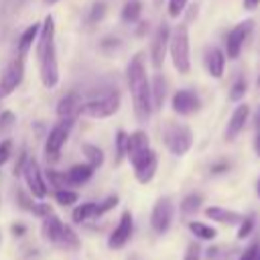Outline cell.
Instances as JSON below:
<instances>
[{
	"label": "cell",
	"mask_w": 260,
	"mask_h": 260,
	"mask_svg": "<svg viewBox=\"0 0 260 260\" xmlns=\"http://www.w3.org/2000/svg\"><path fill=\"white\" fill-rule=\"evenodd\" d=\"M32 213H37L39 217H47V215L51 213V207H49L47 203H37L35 209H32Z\"/></svg>",
	"instance_id": "43"
},
{
	"label": "cell",
	"mask_w": 260,
	"mask_h": 260,
	"mask_svg": "<svg viewBox=\"0 0 260 260\" xmlns=\"http://www.w3.org/2000/svg\"><path fill=\"white\" fill-rule=\"evenodd\" d=\"M95 209H98V203L87 201V203L77 205V207L73 209L71 217H73V221H75V223H83V221H87V219L95 217Z\"/></svg>",
	"instance_id": "24"
},
{
	"label": "cell",
	"mask_w": 260,
	"mask_h": 260,
	"mask_svg": "<svg viewBox=\"0 0 260 260\" xmlns=\"http://www.w3.org/2000/svg\"><path fill=\"white\" fill-rule=\"evenodd\" d=\"M10 150H12L10 140H2V142H0V165H4V162L10 158Z\"/></svg>",
	"instance_id": "39"
},
{
	"label": "cell",
	"mask_w": 260,
	"mask_h": 260,
	"mask_svg": "<svg viewBox=\"0 0 260 260\" xmlns=\"http://www.w3.org/2000/svg\"><path fill=\"white\" fill-rule=\"evenodd\" d=\"M254 150L260 156V126H256V136H254Z\"/></svg>",
	"instance_id": "45"
},
{
	"label": "cell",
	"mask_w": 260,
	"mask_h": 260,
	"mask_svg": "<svg viewBox=\"0 0 260 260\" xmlns=\"http://www.w3.org/2000/svg\"><path fill=\"white\" fill-rule=\"evenodd\" d=\"M140 12H142L140 0H128L124 4V8H122V20L124 22H136L138 16H140Z\"/></svg>",
	"instance_id": "27"
},
{
	"label": "cell",
	"mask_w": 260,
	"mask_h": 260,
	"mask_svg": "<svg viewBox=\"0 0 260 260\" xmlns=\"http://www.w3.org/2000/svg\"><path fill=\"white\" fill-rule=\"evenodd\" d=\"M118 205V195H108L102 203H98V209H95V217L98 215H104L106 211H110V209H114Z\"/></svg>",
	"instance_id": "34"
},
{
	"label": "cell",
	"mask_w": 260,
	"mask_h": 260,
	"mask_svg": "<svg viewBox=\"0 0 260 260\" xmlns=\"http://www.w3.org/2000/svg\"><path fill=\"white\" fill-rule=\"evenodd\" d=\"M118 110H120V93L118 91H110V93L95 98L81 106V114H85L89 118H110Z\"/></svg>",
	"instance_id": "5"
},
{
	"label": "cell",
	"mask_w": 260,
	"mask_h": 260,
	"mask_svg": "<svg viewBox=\"0 0 260 260\" xmlns=\"http://www.w3.org/2000/svg\"><path fill=\"white\" fill-rule=\"evenodd\" d=\"M106 14V4L104 2H98L91 6V12H89V22H100Z\"/></svg>",
	"instance_id": "36"
},
{
	"label": "cell",
	"mask_w": 260,
	"mask_h": 260,
	"mask_svg": "<svg viewBox=\"0 0 260 260\" xmlns=\"http://www.w3.org/2000/svg\"><path fill=\"white\" fill-rule=\"evenodd\" d=\"M187 6V0H169V16L177 18Z\"/></svg>",
	"instance_id": "35"
},
{
	"label": "cell",
	"mask_w": 260,
	"mask_h": 260,
	"mask_svg": "<svg viewBox=\"0 0 260 260\" xmlns=\"http://www.w3.org/2000/svg\"><path fill=\"white\" fill-rule=\"evenodd\" d=\"M242 4H244V8H246V10H254V8L260 4V0H244Z\"/></svg>",
	"instance_id": "47"
},
{
	"label": "cell",
	"mask_w": 260,
	"mask_h": 260,
	"mask_svg": "<svg viewBox=\"0 0 260 260\" xmlns=\"http://www.w3.org/2000/svg\"><path fill=\"white\" fill-rule=\"evenodd\" d=\"M171 108H173V112H177L181 116H189L201 108V100L191 89H179L171 100Z\"/></svg>",
	"instance_id": "14"
},
{
	"label": "cell",
	"mask_w": 260,
	"mask_h": 260,
	"mask_svg": "<svg viewBox=\"0 0 260 260\" xmlns=\"http://www.w3.org/2000/svg\"><path fill=\"white\" fill-rule=\"evenodd\" d=\"M189 230H191V234L195 238L205 240V242H211L217 236V230L211 228V225H207V223H203V221H189Z\"/></svg>",
	"instance_id": "25"
},
{
	"label": "cell",
	"mask_w": 260,
	"mask_h": 260,
	"mask_svg": "<svg viewBox=\"0 0 260 260\" xmlns=\"http://www.w3.org/2000/svg\"><path fill=\"white\" fill-rule=\"evenodd\" d=\"M39 59V75L45 87H55L59 83V65H57V53L55 45H51L45 53L37 55Z\"/></svg>",
	"instance_id": "10"
},
{
	"label": "cell",
	"mask_w": 260,
	"mask_h": 260,
	"mask_svg": "<svg viewBox=\"0 0 260 260\" xmlns=\"http://www.w3.org/2000/svg\"><path fill=\"white\" fill-rule=\"evenodd\" d=\"M26 160H28V156H26V150H22V152H20V156H18V162L14 165V175H20V173H22V169H24Z\"/></svg>",
	"instance_id": "42"
},
{
	"label": "cell",
	"mask_w": 260,
	"mask_h": 260,
	"mask_svg": "<svg viewBox=\"0 0 260 260\" xmlns=\"http://www.w3.org/2000/svg\"><path fill=\"white\" fill-rule=\"evenodd\" d=\"M22 173H24V179H26V185H28L30 195L37 197V199H43L47 195V185L43 181V173L39 169V162L35 158H28L26 165H24V169H22Z\"/></svg>",
	"instance_id": "13"
},
{
	"label": "cell",
	"mask_w": 260,
	"mask_h": 260,
	"mask_svg": "<svg viewBox=\"0 0 260 260\" xmlns=\"http://www.w3.org/2000/svg\"><path fill=\"white\" fill-rule=\"evenodd\" d=\"M47 179H49V183H51L53 187H57V189L73 187V185H71V181H69V177H67V173H59V171L49 169V171H47Z\"/></svg>",
	"instance_id": "30"
},
{
	"label": "cell",
	"mask_w": 260,
	"mask_h": 260,
	"mask_svg": "<svg viewBox=\"0 0 260 260\" xmlns=\"http://www.w3.org/2000/svg\"><path fill=\"white\" fill-rule=\"evenodd\" d=\"M71 126H73V120H61V124L51 128V132L47 134V142H45V156H47V160H57L59 158V152H61L63 144L67 142Z\"/></svg>",
	"instance_id": "9"
},
{
	"label": "cell",
	"mask_w": 260,
	"mask_h": 260,
	"mask_svg": "<svg viewBox=\"0 0 260 260\" xmlns=\"http://www.w3.org/2000/svg\"><path fill=\"white\" fill-rule=\"evenodd\" d=\"M162 140L165 146L175 154V156H183L191 150L193 146V132L189 126L179 124V122H169L162 130Z\"/></svg>",
	"instance_id": "4"
},
{
	"label": "cell",
	"mask_w": 260,
	"mask_h": 260,
	"mask_svg": "<svg viewBox=\"0 0 260 260\" xmlns=\"http://www.w3.org/2000/svg\"><path fill=\"white\" fill-rule=\"evenodd\" d=\"M41 232H43V238L47 242L55 244L57 248H63V250H77L79 248L77 234L69 225H65L57 215H53V213H49L47 217H43Z\"/></svg>",
	"instance_id": "2"
},
{
	"label": "cell",
	"mask_w": 260,
	"mask_h": 260,
	"mask_svg": "<svg viewBox=\"0 0 260 260\" xmlns=\"http://www.w3.org/2000/svg\"><path fill=\"white\" fill-rule=\"evenodd\" d=\"M201 203H203V197L199 193H191L181 201V213L183 215H193L195 211H199Z\"/></svg>",
	"instance_id": "26"
},
{
	"label": "cell",
	"mask_w": 260,
	"mask_h": 260,
	"mask_svg": "<svg viewBox=\"0 0 260 260\" xmlns=\"http://www.w3.org/2000/svg\"><path fill=\"white\" fill-rule=\"evenodd\" d=\"M128 85L134 104V116L138 122H146L152 114V98H150V81L146 77L142 55H134L128 65Z\"/></svg>",
	"instance_id": "1"
},
{
	"label": "cell",
	"mask_w": 260,
	"mask_h": 260,
	"mask_svg": "<svg viewBox=\"0 0 260 260\" xmlns=\"http://www.w3.org/2000/svg\"><path fill=\"white\" fill-rule=\"evenodd\" d=\"M258 248H260V244H258V242L250 244V246H248V248L242 252L240 260H256V258H258Z\"/></svg>",
	"instance_id": "37"
},
{
	"label": "cell",
	"mask_w": 260,
	"mask_h": 260,
	"mask_svg": "<svg viewBox=\"0 0 260 260\" xmlns=\"http://www.w3.org/2000/svg\"><path fill=\"white\" fill-rule=\"evenodd\" d=\"M24 232H26V228H24L22 223H14V225H12V234H14V236H24Z\"/></svg>",
	"instance_id": "46"
},
{
	"label": "cell",
	"mask_w": 260,
	"mask_h": 260,
	"mask_svg": "<svg viewBox=\"0 0 260 260\" xmlns=\"http://www.w3.org/2000/svg\"><path fill=\"white\" fill-rule=\"evenodd\" d=\"M169 39H171V28L169 24H158V28L154 30L152 35V41H150V63L154 69H160L162 63H165V55H167V49H169Z\"/></svg>",
	"instance_id": "11"
},
{
	"label": "cell",
	"mask_w": 260,
	"mask_h": 260,
	"mask_svg": "<svg viewBox=\"0 0 260 260\" xmlns=\"http://www.w3.org/2000/svg\"><path fill=\"white\" fill-rule=\"evenodd\" d=\"M148 146H150L148 134L142 132V130H136V132L128 134V152H126V156L130 158V156H134L136 152H140V150H144V148H148Z\"/></svg>",
	"instance_id": "22"
},
{
	"label": "cell",
	"mask_w": 260,
	"mask_h": 260,
	"mask_svg": "<svg viewBox=\"0 0 260 260\" xmlns=\"http://www.w3.org/2000/svg\"><path fill=\"white\" fill-rule=\"evenodd\" d=\"M169 53L173 65L179 73H189L191 69V47H189V30L185 24H179L169 39Z\"/></svg>",
	"instance_id": "3"
},
{
	"label": "cell",
	"mask_w": 260,
	"mask_h": 260,
	"mask_svg": "<svg viewBox=\"0 0 260 260\" xmlns=\"http://www.w3.org/2000/svg\"><path fill=\"white\" fill-rule=\"evenodd\" d=\"M55 2H59V0H45V4H55Z\"/></svg>",
	"instance_id": "50"
},
{
	"label": "cell",
	"mask_w": 260,
	"mask_h": 260,
	"mask_svg": "<svg viewBox=\"0 0 260 260\" xmlns=\"http://www.w3.org/2000/svg\"><path fill=\"white\" fill-rule=\"evenodd\" d=\"M12 124H14V114L12 112H2L0 114V132L8 130Z\"/></svg>",
	"instance_id": "38"
},
{
	"label": "cell",
	"mask_w": 260,
	"mask_h": 260,
	"mask_svg": "<svg viewBox=\"0 0 260 260\" xmlns=\"http://www.w3.org/2000/svg\"><path fill=\"white\" fill-rule=\"evenodd\" d=\"M258 197H260V179H258Z\"/></svg>",
	"instance_id": "51"
},
{
	"label": "cell",
	"mask_w": 260,
	"mask_h": 260,
	"mask_svg": "<svg viewBox=\"0 0 260 260\" xmlns=\"http://www.w3.org/2000/svg\"><path fill=\"white\" fill-rule=\"evenodd\" d=\"M18 201H20V207H24V209H28V211H32L35 205H37V203H30V199H28L22 191H18Z\"/></svg>",
	"instance_id": "44"
},
{
	"label": "cell",
	"mask_w": 260,
	"mask_h": 260,
	"mask_svg": "<svg viewBox=\"0 0 260 260\" xmlns=\"http://www.w3.org/2000/svg\"><path fill=\"white\" fill-rule=\"evenodd\" d=\"M256 87L260 89V73H258V79H256Z\"/></svg>",
	"instance_id": "49"
},
{
	"label": "cell",
	"mask_w": 260,
	"mask_h": 260,
	"mask_svg": "<svg viewBox=\"0 0 260 260\" xmlns=\"http://www.w3.org/2000/svg\"><path fill=\"white\" fill-rule=\"evenodd\" d=\"M55 201L61 203V205H71L77 201V193L71 191V189H57L55 191Z\"/></svg>",
	"instance_id": "32"
},
{
	"label": "cell",
	"mask_w": 260,
	"mask_h": 260,
	"mask_svg": "<svg viewBox=\"0 0 260 260\" xmlns=\"http://www.w3.org/2000/svg\"><path fill=\"white\" fill-rule=\"evenodd\" d=\"M256 126H260V110H258V114H256Z\"/></svg>",
	"instance_id": "48"
},
{
	"label": "cell",
	"mask_w": 260,
	"mask_h": 260,
	"mask_svg": "<svg viewBox=\"0 0 260 260\" xmlns=\"http://www.w3.org/2000/svg\"><path fill=\"white\" fill-rule=\"evenodd\" d=\"M114 144H116V162H122V158L128 152V134L124 130H118L116 138H114Z\"/></svg>",
	"instance_id": "29"
},
{
	"label": "cell",
	"mask_w": 260,
	"mask_h": 260,
	"mask_svg": "<svg viewBox=\"0 0 260 260\" xmlns=\"http://www.w3.org/2000/svg\"><path fill=\"white\" fill-rule=\"evenodd\" d=\"M254 30V20H242L240 24H236L228 37H225V57L228 59H238L242 49H244V43L248 41V37L252 35Z\"/></svg>",
	"instance_id": "7"
},
{
	"label": "cell",
	"mask_w": 260,
	"mask_h": 260,
	"mask_svg": "<svg viewBox=\"0 0 260 260\" xmlns=\"http://www.w3.org/2000/svg\"><path fill=\"white\" fill-rule=\"evenodd\" d=\"M22 77H24V59L18 55L16 59H12V61L4 67V71H2V75H0V98L10 95V93L20 85Z\"/></svg>",
	"instance_id": "8"
},
{
	"label": "cell",
	"mask_w": 260,
	"mask_h": 260,
	"mask_svg": "<svg viewBox=\"0 0 260 260\" xmlns=\"http://www.w3.org/2000/svg\"><path fill=\"white\" fill-rule=\"evenodd\" d=\"M254 215H246V217H242V221L238 223L240 228H238V238L240 240H244V238H248L252 232H254Z\"/></svg>",
	"instance_id": "33"
},
{
	"label": "cell",
	"mask_w": 260,
	"mask_h": 260,
	"mask_svg": "<svg viewBox=\"0 0 260 260\" xmlns=\"http://www.w3.org/2000/svg\"><path fill=\"white\" fill-rule=\"evenodd\" d=\"M39 30H41L39 24H30V26L22 32V37H20V41H18V55H20V57H24V55L28 53V49L32 47V43H35L37 37H39Z\"/></svg>",
	"instance_id": "23"
},
{
	"label": "cell",
	"mask_w": 260,
	"mask_h": 260,
	"mask_svg": "<svg viewBox=\"0 0 260 260\" xmlns=\"http://www.w3.org/2000/svg\"><path fill=\"white\" fill-rule=\"evenodd\" d=\"M81 95L79 93H67L57 104V116L59 120H75V116L81 112Z\"/></svg>",
	"instance_id": "18"
},
{
	"label": "cell",
	"mask_w": 260,
	"mask_h": 260,
	"mask_svg": "<svg viewBox=\"0 0 260 260\" xmlns=\"http://www.w3.org/2000/svg\"><path fill=\"white\" fill-rule=\"evenodd\" d=\"M248 118H250V106L248 104H238L236 110L230 116V122H228V128H225V140H234L244 130Z\"/></svg>",
	"instance_id": "16"
},
{
	"label": "cell",
	"mask_w": 260,
	"mask_h": 260,
	"mask_svg": "<svg viewBox=\"0 0 260 260\" xmlns=\"http://www.w3.org/2000/svg\"><path fill=\"white\" fill-rule=\"evenodd\" d=\"M150 98H152V110H160L167 98V79L156 73L150 81Z\"/></svg>",
	"instance_id": "20"
},
{
	"label": "cell",
	"mask_w": 260,
	"mask_h": 260,
	"mask_svg": "<svg viewBox=\"0 0 260 260\" xmlns=\"http://www.w3.org/2000/svg\"><path fill=\"white\" fill-rule=\"evenodd\" d=\"M201 258V248L193 242L187 246V252H185V260H199Z\"/></svg>",
	"instance_id": "40"
},
{
	"label": "cell",
	"mask_w": 260,
	"mask_h": 260,
	"mask_svg": "<svg viewBox=\"0 0 260 260\" xmlns=\"http://www.w3.org/2000/svg\"><path fill=\"white\" fill-rule=\"evenodd\" d=\"M130 162L134 167V175H136V181L146 185L152 181L154 173H156V167H158V158H156V152L148 146L140 152H136L134 156H130Z\"/></svg>",
	"instance_id": "6"
},
{
	"label": "cell",
	"mask_w": 260,
	"mask_h": 260,
	"mask_svg": "<svg viewBox=\"0 0 260 260\" xmlns=\"http://www.w3.org/2000/svg\"><path fill=\"white\" fill-rule=\"evenodd\" d=\"M205 215L217 223H228V225H238L242 221V213L238 211H232V209H225V207H217V205H211L205 209Z\"/></svg>",
	"instance_id": "19"
},
{
	"label": "cell",
	"mask_w": 260,
	"mask_h": 260,
	"mask_svg": "<svg viewBox=\"0 0 260 260\" xmlns=\"http://www.w3.org/2000/svg\"><path fill=\"white\" fill-rule=\"evenodd\" d=\"M246 91H248V81H246V77H238V79L232 83V87H230V100H232V102H240V100L246 95Z\"/></svg>",
	"instance_id": "31"
},
{
	"label": "cell",
	"mask_w": 260,
	"mask_h": 260,
	"mask_svg": "<svg viewBox=\"0 0 260 260\" xmlns=\"http://www.w3.org/2000/svg\"><path fill=\"white\" fill-rule=\"evenodd\" d=\"M225 53L219 49V47H209L203 55V61H205V69L207 73L213 77V79H219L225 71Z\"/></svg>",
	"instance_id": "17"
},
{
	"label": "cell",
	"mask_w": 260,
	"mask_h": 260,
	"mask_svg": "<svg viewBox=\"0 0 260 260\" xmlns=\"http://www.w3.org/2000/svg\"><path fill=\"white\" fill-rule=\"evenodd\" d=\"M93 171H95V169H93L89 162H79V165H73V167L67 171V177H69L71 185L77 187V185L89 181V177L93 175Z\"/></svg>",
	"instance_id": "21"
},
{
	"label": "cell",
	"mask_w": 260,
	"mask_h": 260,
	"mask_svg": "<svg viewBox=\"0 0 260 260\" xmlns=\"http://www.w3.org/2000/svg\"><path fill=\"white\" fill-rule=\"evenodd\" d=\"M209 171H211V175H223V173H228V171H230V162H228V160L213 162Z\"/></svg>",
	"instance_id": "41"
},
{
	"label": "cell",
	"mask_w": 260,
	"mask_h": 260,
	"mask_svg": "<svg viewBox=\"0 0 260 260\" xmlns=\"http://www.w3.org/2000/svg\"><path fill=\"white\" fill-rule=\"evenodd\" d=\"M83 154H85L87 162H89L93 169L102 167V162H104V152H102V148H98L95 144H83Z\"/></svg>",
	"instance_id": "28"
},
{
	"label": "cell",
	"mask_w": 260,
	"mask_h": 260,
	"mask_svg": "<svg viewBox=\"0 0 260 260\" xmlns=\"http://www.w3.org/2000/svg\"><path fill=\"white\" fill-rule=\"evenodd\" d=\"M132 228H134V225H132V213H130V211H124L122 217H120V221H118V225L114 228V232H112L110 238H108V246L114 248V250L122 248V246L130 240Z\"/></svg>",
	"instance_id": "15"
},
{
	"label": "cell",
	"mask_w": 260,
	"mask_h": 260,
	"mask_svg": "<svg viewBox=\"0 0 260 260\" xmlns=\"http://www.w3.org/2000/svg\"><path fill=\"white\" fill-rule=\"evenodd\" d=\"M171 221H173V203L169 197H160L152 207L150 225L156 234H165L171 228Z\"/></svg>",
	"instance_id": "12"
},
{
	"label": "cell",
	"mask_w": 260,
	"mask_h": 260,
	"mask_svg": "<svg viewBox=\"0 0 260 260\" xmlns=\"http://www.w3.org/2000/svg\"><path fill=\"white\" fill-rule=\"evenodd\" d=\"M256 260H260V248H258V258H256Z\"/></svg>",
	"instance_id": "52"
}]
</instances>
